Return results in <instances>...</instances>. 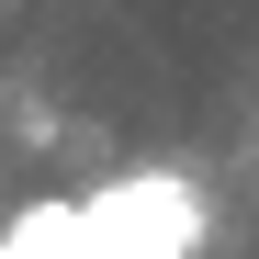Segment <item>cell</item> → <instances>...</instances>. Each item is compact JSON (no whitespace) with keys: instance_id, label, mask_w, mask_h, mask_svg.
<instances>
[{"instance_id":"cell-1","label":"cell","mask_w":259,"mask_h":259,"mask_svg":"<svg viewBox=\"0 0 259 259\" xmlns=\"http://www.w3.org/2000/svg\"><path fill=\"white\" fill-rule=\"evenodd\" d=\"M203 237V203L181 181H113L79 203V259H181Z\"/></svg>"},{"instance_id":"cell-2","label":"cell","mask_w":259,"mask_h":259,"mask_svg":"<svg viewBox=\"0 0 259 259\" xmlns=\"http://www.w3.org/2000/svg\"><path fill=\"white\" fill-rule=\"evenodd\" d=\"M0 259H79V203H34L12 237H0Z\"/></svg>"}]
</instances>
